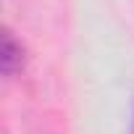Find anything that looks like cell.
<instances>
[{"instance_id":"obj_1","label":"cell","mask_w":134,"mask_h":134,"mask_svg":"<svg viewBox=\"0 0 134 134\" xmlns=\"http://www.w3.org/2000/svg\"><path fill=\"white\" fill-rule=\"evenodd\" d=\"M21 69H24V45L16 40V34L8 26H3V37H0V71H3V76H13Z\"/></svg>"},{"instance_id":"obj_2","label":"cell","mask_w":134,"mask_h":134,"mask_svg":"<svg viewBox=\"0 0 134 134\" xmlns=\"http://www.w3.org/2000/svg\"><path fill=\"white\" fill-rule=\"evenodd\" d=\"M129 134H134V92H131V105H129Z\"/></svg>"}]
</instances>
